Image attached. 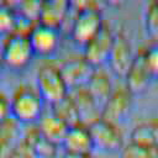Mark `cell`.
Wrapping results in <instances>:
<instances>
[{"mask_svg":"<svg viewBox=\"0 0 158 158\" xmlns=\"http://www.w3.org/2000/svg\"><path fill=\"white\" fill-rule=\"evenodd\" d=\"M130 141L158 147V118H151L137 123L130 132Z\"/></svg>","mask_w":158,"mask_h":158,"instance_id":"cell-19","label":"cell"},{"mask_svg":"<svg viewBox=\"0 0 158 158\" xmlns=\"http://www.w3.org/2000/svg\"><path fill=\"white\" fill-rule=\"evenodd\" d=\"M16 12L14 5L0 1V36H7L15 31Z\"/></svg>","mask_w":158,"mask_h":158,"instance_id":"cell-23","label":"cell"},{"mask_svg":"<svg viewBox=\"0 0 158 158\" xmlns=\"http://www.w3.org/2000/svg\"><path fill=\"white\" fill-rule=\"evenodd\" d=\"M152 75L148 72V68L144 62V56H143V47L138 48L137 52H135L133 60L126 72L123 77V85L133 94H139L143 90L147 89L149 81L152 80Z\"/></svg>","mask_w":158,"mask_h":158,"instance_id":"cell-11","label":"cell"},{"mask_svg":"<svg viewBox=\"0 0 158 158\" xmlns=\"http://www.w3.org/2000/svg\"><path fill=\"white\" fill-rule=\"evenodd\" d=\"M118 153L120 158H158V147L128 141Z\"/></svg>","mask_w":158,"mask_h":158,"instance_id":"cell-21","label":"cell"},{"mask_svg":"<svg viewBox=\"0 0 158 158\" xmlns=\"http://www.w3.org/2000/svg\"><path fill=\"white\" fill-rule=\"evenodd\" d=\"M72 5L75 7L74 16L70 22L69 35L77 46L83 47L101 30L105 20L98 2L84 1L79 4L72 2Z\"/></svg>","mask_w":158,"mask_h":158,"instance_id":"cell-1","label":"cell"},{"mask_svg":"<svg viewBox=\"0 0 158 158\" xmlns=\"http://www.w3.org/2000/svg\"><path fill=\"white\" fill-rule=\"evenodd\" d=\"M44 101L33 85H17L10 96V116L20 125L36 123L44 111Z\"/></svg>","mask_w":158,"mask_h":158,"instance_id":"cell-2","label":"cell"},{"mask_svg":"<svg viewBox=\"0 0 158 158\" xmlns=\"http://www.w3.org/2000/svg\"><path fill=\"white\" fill-rule=\"evenodd\" d=\"M36 123L46 138H48L51 142H53L60 147V144L64 139V136L69 128V126L63 120H60L58 116H56L49 109H47V110L44 109L43 114L41 115L40 120Z\"/></svg>","mask_w":158,"mask_h":158,"instance_id":"cell-17","label":"cell"},{"mask_svg":"<svg viewBox=\"0 0 158 158\" xmlns=\"http://www.w3.org/2000/svg\"><path fill=\"white\" fill-rule=\"evenodd\" d=\"M114 88L115 86L112 84L110 74L101 67L95 68L93 70L88 83L85 84V89L89 91V94L96 101V104L100 106V110H101V106L104 105V102L107 100V98L112 93Z\"/></svg>","mask_w":158,"mask_h":158,"instance_id":"cell-16","label":"cell"},{"mask_svg":"<svg viewBox=\"0 0 158 158\" xmlns=\"http://www.w3.org/2000/svg\"><path fill=\"white\" fill-rule=\"evenodd\" d=\"M4 65H2V63H1V60H0V81H1V78H2V74H4Z\"/></svg>","mask_w":158,"mask_h":158,"instance_id":"cell-28","label":"cell"},{"mask_svg":"<svg viewBox=\"0 0 158 158\" xmlns=\"http://www.w3.org/2000/svg\"><path fill=\"white\" fill-rule=\"evenodd\" d=\"M49 110L56 115L58 116L60 120H63L69 127L80 122V118H79V114H78V110L72 100V98L68 96L64 98L63 100H60L59 102L57 104H53L49 106Z\"/></svg>","mask_w":158,"mask_h":158,"instance_id":"cell-20","label":"cell"},{"mask_svg":"<svg viewBox=\"0 0 158 158\" xmlns=\"http://www.w3.org/2000/svg\"><path fill=\"white\" fill-rule=\"evenodd\" d=\"M58 64L69 90L85 86L93 70L95 69L81 53L70 54Z\"/></svg>","mask_w":158,"mask_h":158,"instance_id":"cell-9","label":"cell"},{"mask_svg":"<svg viewBox=\"0 0 158 158\" xmlns=\"http://www.w3.org/2000/svg\"><path fill=\"white\" fill-rule=\"evenodd\" d=\"M35 88L44 104L49 106L59 102L69 94V88L62 75L59 64L53 60H47L38 67Z\"/></svg>","mask_w":158,"mask_h":158,"instance_id":"cell-3","label":"cell"},{"mask_svg":"<svg viewBox=\"0 0 158 158\" xmlns=\"http://www.w3.org/2000/svg\"><path fill=\"white\" fill-rule=\"evenodd\" d=\"M144 62L152 78H158V41H152L151 44L143 47Z\"/></svg>","mask_w":158,"mask_h":158,"instance_id":"cell-24","label":"cell"},{"mask_svg":"<svg viewBox=\"0 0 158 158\" xmlns=\"http://www.w3.org/2000/svg\"><path fill=\"white\" fill-rule=\"evenodd\" d=\"M133 96L135 95L125 85L115 86L101 106L100 117L118 125L130 115L133 106Z\"/></svg>","mask_w":158,"mask_h":158,"instance_id":"cell-6","label":"cell"},{"mask_svg":"<svg viewBox=\"0 0 158 158\" xmlns=\"http://www.w3.org/2000/svg\"><path fill=\"white\" fill-rule=\"evenodd\" d=\"M21 139L27 143L36 158H57L58 156L59 146L46 138L40 131L37 123L27 125L22 131Z\"/></svg>","mask_w":158,"mask_h":158,"instance_id":"cell-14","label":"cell"},{"mask_svg":"<svg viewBox=\"0 0 158 158\" xmlns=\"http://www.w3.org/2000/svg\"><path fill=\"white\" fill-rule=\"evenodd\" d=\"M133 57L135 53L128 37L123 31H116L106 62L110 70L116 77L123 78L133 60Z\"/></svg>","mask_w":158,"mask_h":158,"instance_id":"cell-8","label":"cell"},{"mask_svg":"<svg viewBox=\"0 0 158 158\" xmlns=\"http://www.w3.org/2000/svg\"><path fill=\"white\" fill-rule=\"evenodd\" d=\"M21 125L11 116L0 123V158H6L12 148L21 141Z\"/></svg>","mask_w":158,"mask_h":158,"instance_id":"cell-18","label":"cell"},{"mask_svg":"<svg viewBox=\"0 0 158 158\" xmlns=\"http://www.w3.org/2000/svg\"><path fill=\"white\" fill-rule=\"evenodd\" d=\"M69 96L78 110L80 122L90 125L93 121L100 117V106L96 104L85 86L69 90Z\"/></svg>","mask_w":158,"mask_h":158,"instance_id":"cell-15","label":"cell"},{"mask_svg":"<svg viewBox=\"0 0 158 158\" xmlns=\"http://www.w3.org/2000/svg\"><path fill=\"white\" fill-rule=\"evenodd\" d=\"M33 51L25 33L11 32L5 36L0 49V60L5 68L11 70L25 69L33 58Z\"/></svg>","mask_w":158,"mask_h":158,"instance_id":"cell-4","label":"cell"},{"mask_svg":"<svg viewBox=\"0 0 158 158\" xmlns=\"http://www.w3.org/2000/svg\"><path fill=\"white\" fill-rule=\"evenodd\" d=\"M62 158H95L93 153H64Z\"/></svg>","mask_w":158,"mask_h":158,"instance_id":"cell-27","label":"cell"},{"mask_svg":"<svg viewBox=\"0 0 158 158\" xmlns=\"http://www.w3.org/2000/svg\"><path fill=\"white\" fill-rule=\"evenodd\" d=\"M30 44L32 47L33 54L40 57L52 56L60 42L59 30L44 26L42 23H36L27 33Z\"/></svg>","mask_w":158,"mask_h":158,"instance_id":"cell-10","label":"cell"},{"mask_svg":"<svg viewBox=\"0 0 158 158\" xmlns=\"http://www.w3.org/2000/svg\"><path fill=\"white\" fill-rule=\"evenodd\" d=\"M72 10V2L65 0H44L40 4L38 23L59 30L67 21Z\"/></svg>","mask_w":158,"mask_h":158,"instance_id":"cell-12","label":"cell"},{"mask_svg":"<svg viewBox=\"0 0 158 158\" xmlns=\"http://www.w3.org/2000/svg\"><path fill=\"white\" fill-rule=\"evenodd\" d=\"M114 36L115 32L112 31L111 26L105 21L101 30L81 47V54L94 68H99L107 62Z\"/></svg>","mask_w":158,"mask_h":158,"instance_id":"cell-7","label":"cell"},{"mask_svg":"<svg viewBox=\"0 0 158 158\" xmlns=\"http://www.w3.org/2000/svg\"><path fill=\"white\" fill-rule=\"evenodd\" d=\"M6 158H36L32 149L27 146L26 142H23L22 139L12 148V151L7 154Z\"/></svg>","mask_w":158,"mask_h":158,"instance_id":"cell-25","label":"cell"},{"mask_svg":"<svg viewBox=\"0 0 158 158\" xmlns=\"http://www.w3.org/2000/svg\"><path fill=\"white\" fill-rule=\"evenodd\" d=\"M143 23L147 35L153 41H158V0H152L146 4L143 11Z\"/></svg>","mask_w":158,"mask_h":158,"instance_id":"cell-22","label":"cell"},{"mask_svg":"<svg viewBox=\"0 0 158 158\" xmlns=\"http://www.w3.org/2000/svg\"><path fill=\"white\" fill-rule=\"evenodd\" d=\"M10 117V96L0 90V123Z\"/></svg>","mask_w":158,"mask_h":158,"instance_id":"cell-26","label":"cell"},{"mask_svg":"<svg viewBox=\"0 0 158 158\" xmlns=\"http://www.w3.org/2000/svg\"><path fill=\"white\" fill-rule=\"evenodd\" d=\"M89 128L93 137L94 149L115 153L120 152L125 144L122 131L117 123L99 117L89 125Z\"/></svg>","mask_w":158,"mask_h":158,"instance_id":"cell-5","label":"cell"},{"mask_svg":"<svg viewBox=\"0 0 158 158\" xmlns=\"http://www.w3.org/2000/svg\"><path fill=\"white\" fill-rule=\"evenodd\" d=\"M64 153H93L94 143L89 125L78 122L70 126L60 144Z\"/></svg>","mask_w":158,"mask_h":158,"instance_id":"cell-13","label":"cell"}]
</instances>
